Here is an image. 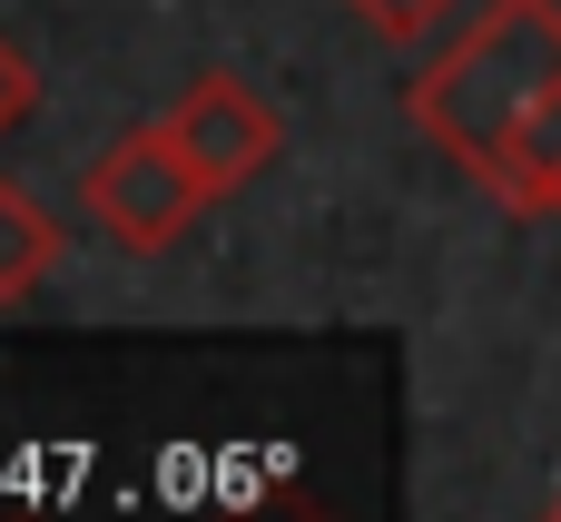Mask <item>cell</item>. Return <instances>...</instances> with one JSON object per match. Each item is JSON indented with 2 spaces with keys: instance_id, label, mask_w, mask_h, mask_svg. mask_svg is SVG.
Segmentation results:
<instances>
[{
  "instance_id": "cell-2",
  "label": "cell",
  "mask_w": 561,
  "mask_h": 522,
  "mask_svg": "<svg viewBox=\"0 0 561 522\" xmlns=\"http://www.w3.org/2000/svg\"><path fill=\"white\" fill-rule=\"evenodd\" d=\"M89 217L128 247V257H158V247H178L187 237V217L217 197L207 178H197V158L178 148V128L168 118H138V128H118L99 158H89Z\"/></svg>"
},
{
  "instance_id": "cell-3",
  "label": "cell",
  "mask_w": 561,
  "mask_h": 522,
  "mask_svg": "<svg viewBox=\"0 0 561 522\" xmlns=\"http://www.w3.org/2000/svg\"><path fill=\"white\" fill-rule=\"evenodd\" d=\"M168 128H178V148L197 158V178H207L217 197H237L247 178H266L276 148H286V118H276L247 79H227V69H207V79L168 109Z\"/></svg>"
},
{
  "instance_id": "cell-7",
  "label": "cell",
  "mask_w": 561,
  "mask_h": 522,
  "mask_svg": "<svg viewBox=\"0 0 561 522\" xmlns=\"http://www.w3.org/2000/svg\"><path fill=\"white\" fill-rule=\"evenodd\" d=\"M30 118H39V69H30V59H20V39L0 30V138H10V128H30Z\"/></svg>"
},
{
  "instance_id": "cell-1",
  "label": "cell",
  "mask_w": 561,
  "mask_h": 522,
  "mask_svg": "<svg viewBox=\"0 0 561 522\" xmlns=\"http://www.w3.org/2000/svg\"><path fill=\"white\" fill-rule=\"evenodd\" d=\"M552 89H561V0H493L444 59L414 69L404 109H414V128H424L463 178H483V168L503 158V138H513Z\"/></svg>"
},
{
  "instance_id": "cell-6",
  "label": "cell",
  "mask_w": 561,
  "mask_h": 522,
  "mask_svg": "<svg viewBox=\"0 0 561 522\" xmlns=\"http://www.w3.org/2000/svg\"><path fill=\"white\" fill-rule=\"evenodd\" d=\"M345 10H355L375 39H424V30H444L463 0H345Z\"/></svg>"
},
{
  "instance_id": "cell-5",
  "label": "cell",
  "mask_w": 561,
  "mask_h": 522,
  "mask_svg": "<svg viewBox=\"0 0 561 522\" xmlns=\"http://www.w3.org/2000/svg\"><path fill=\"white\" fill-rule=\"evenodd\" d=\"M49 266H59V217H49L30 188H10V178H0V316H10V306H30Z\"/></svg>"
},
{
  "instance_id": "cell-4",
  "label": "cell",
  "mask_w": 561,
  "mask_h": 522,
  "mask_svg": "<svg viewBox=\"0 0 561 522\" xmlns=\"http://www.w3.org/2000/svg\"><path fill=\"white\" fill-rule=\"evenodd\" d=\"M473 188H493L513 217H561V89L503 138V158H493Z\"/></svg>"
},
{
  "instance_id": "cell-8",
  "label": "cell",
  "mask_w": 561,
  "mask_h": 522,
  "mask_svg": "<svg viewBox=\"0 0 561 522\" xmlns=\"http://www.w3.org/2000/svg\"><path fill=\"white\" fill-rule=\"evenodd\" d=\"M533 522H561V493H552V503H542V513H533Z\"/></svg>"
}]
</instances>
